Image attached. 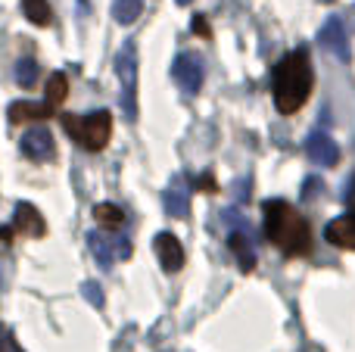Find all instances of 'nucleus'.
<instances>
[{"mask_svg": "<svg viewBox=\"0 0 355 352\" xmlns=\"http://www.w3.org/2000/svg\"><path fill=\"white\" fill-rule=\"evenodd\" d=\"M271 91H275V106L284 116L296 112L306 103L309 91H312V62H309V53L302 47H296L293 53H287L277 62Z\"/></svg>", "mask_w": 355, "mask_h": 352, "instance_id": "obj_1", "label": "nucleus"}, {"mask_svg": "<svg viewBox=\"0 0 355 352\" xmlns=\"http://www.w3.org/2000/svg\"><path fill=\"white\" fill-rule=\"evenodd\" d=\"M265 234L287 256H302L312 249V234H309L306 218L284 200H268L265 203Z\"/></svg>", "mask_w": 355, "mask_h": 352, "instance_id": "obj_2", "label": "nucleus"}, {"mask_svg": "<svg viewBox=\"0 0 355 352\" xmlns=\"http://www.w3.org/2000/svg\"><path fill=\"white\" fill-rule=\"evenodd\" d=\"M62 128L69 131V137L81 143L85 150H103L110 143L112 134V116L106 109L87 112V116H62Z\"/></svg>", "mask_w": 355, "mask_h": 352, "instance_id": "obj_3", "label": "nucleus"}, {"mask_svg": "<svg viewBox=\"0 0 355 352\" xmlns=\"http://www.w3.org/2000/svg\"><path fill=\"white\" fill-rule=\"evenodd\" d=\"M116 75L122 85V112L125 118H137V47L125 41L116 53Z\"/></svg>", "mask_w": 355, "mask_h": 352, "instance_id": "obj_4", "label": "nucleus"}, {"mask_svg": "<svg viewBox=\"0 0 355 352\" xmlns=\"http://www.w3.org/2000/svg\"><path fill=\"white\" fill-rule=\"evenodd\" d=\"M172 75H175V85L181 87L184 94H196L202 87V56L200 53H178L175 66H172Z\"/></svg>", "mask_w": 355, "mask_h": 352, "instance_id": "obj_5", "label": "nucleus"}, {"mask_svg": "<svg viewBox=\"0 0 355 352\" xmlns=\"http://www.w3.org/2000/svg\"><path fill=\"white\" fill-rule=\"evenodd\" d=\"M318 44L327 50L331 56H337L340 62H349L352 60V47H349V35H346L343 22L340 19H327L318 31Z\"/></svg>", "mask_w": 355, "mask_h": 352, "instance_id": "obj_6", "label": "nucleus"}, {"mask_svg": "<svg viewBox=\"0 0 355 352\" xmlns=\"http://www.w3.org/2000/svg\"><path fill=\"white\" fill-rule=\"evenodd\" d=\"M306 153L309 159L315 162V166H337L340 162V147L334 143V137L327 134V131H312V134L306 137Z\"/></svg>", "mask_w": 355, "mask_h": 352, "instance_id": "obj_7", "label": "nucleus"}, {"mask_svg": "<svg viewBox=\"0 0 355 352\" xmlns=\"http://www.w3.org/2000/svg\"><path fill=\"white\" fill-rule=\"evenodd\" d=\"M22 153L28 156L31 162H50V159H53V153H56L53 134H50L47 128H31V131H25V137H22Z\"/></svg>", "mask_w": 355, "mask_h": 352, "instance_id": "obj_8", "label": "nucleus"}, {"mask_svg": "<svg viewBox=\"0 0 355 352\" xmlns=\"http://www.w3.org/2000/svg\"><path fill=\"white\" fill-rule=\"evenodd\" d=\"M153 249H156V256H159V262H162L166 272H178V268L184 265V247H181V240H178L175 234H168V231L156 234Z\"/></svg>", "mask_w": 355, "mask_h": 352, "instance_id": "obj_9", "label": "nucleus"}, {"mask_svg": "<svg viewBox=\"0 0 355 352\" xmlns=\"http://www.w3.org/2000/svg\"><path fill=\"white\" fill-rule=\"evenodd\" d=\"M12 228L25 237H44L47 234V225H44V215L35 209L31 203H19L16 215H12Z\"/></svg>", "mask_w": 355, "mask_h": 352, "instance_id": "obj_10", "label": "nucleus"}, {"mask_svg": "<svg viewBox=\"0 0 355 352\" xmlns=\"http://www.w3.org/2000/svg\"><path fill=\"white\" fill-rule=\"evenodd\" d=\"M324 240L334 247L355 249V215H340L324 228Z\"/></svg>", "mask_w": 355, "mask_h": 352, "instance_id": "obj_11", "label": "nucleus"}, {"mask_svg": "<svg viewBox=\"0 0 355 352\" xmlns=\"http://www.w3.org/2000/svg\"><path fill=\"white\" fill-rule=\"evenodd\" d=\"M53 112V106L44 100V103H31V100H19V103H10L6 109V118L12 125H22V122H37V118H47Z\"/></svg>", "mask_w": 355, "mask_h": 352, "instance_id": "obj_12", "label": "nucleus"}, {"mask_svg": "<svg viewBox=\"0 0 355 352\" xmlns=\"http://www.w3.org/2000/svg\"><path fill=\"white\" fill-rule=\"evenodd\" d=\"M87 243H91V253H94V259H97V265L100 268H110L112 265V259H116V240H110L106 234H100V231H91L87 234Z\"/></svg>", "mask_w": 355, "mask_h": 352, "instance_id": "obj_13", "label": "nucleus"}, {"mask_svg": "<svg viewBox=\"0 0 355 352\" xmlns=\"http://www.w3.org/2000/svg\"><path fill=\"white\" fill-rule=\"evenodd\" d=\"M162 203H166V212L172 218H187V212H190V197H187V191L181 187V181H175L172 187H168L166 193H162Z\"/></svg>", "mask_w": 355, "mask_h": 352, "instance_id": "obj_14", "label": "nucleus"}, {"mask_svg": "<svg viewBox=\"0 0 355 352\" xmlns=\"http://www.w3.org/2000/svg\"><path fill=\"white\" fill-rule=\"evenodd\" d=\"M231 253L237 256V262H240V268H243V272H252V265H256V249H252L250 234L231 231Z\"/></svg>", "mask_w": 355, "mask_h": 352, "instance_id": "obj_15", "label": "nucleus"}, {"mask_svg": "<svg viewBox=\"0 0 355 352\" xmlns=\"http://www.w3.org/2000/svg\"><path fill=\"white\" fill-rule=\"evenodd\" d=\"M144 12V3L141 0H116L112 3V19L116 22H122V25H131L137 16Z\"/></svg>", "mask_w": 355, "mask_h": 352, "instance_id": "obj_16", "label": "nucleus"}, {"mask_svg": "<svg viewBox=\"0 0 355 352\" xmlns=\"http://www.w3.org/2000/svg\"><path fill=\"white\" fill-rule=\"evenodd\" d=\"M94 218H97L103 228H119V225L125 222V212L112 203H97L94 206Z\"/></svg>", "mask_w": 355, "mask_h": 352, "instance_id": "obj_17", "label": "nucleus"}, {"mask_svg": "<svg viewBox=\"0 0 355 352\" xmlns=\"http://www.w3.org/2000/svg\"><path fill=\"white\" fill-rule=\"evenodd\" d=\"M66 94H69L66 75H62V72H53V75L47 78V103H50V106H60L62 100H66Z\"/></svg>", "mask_w": 355, "mask_h": 352, "instance_id": "obj_18", "label": "nucleus"}, {"mask_svg": "<svg viewBox=\"0 0 355 352\" xmlns=\"http://www.w3.org/2000/svg\"><path fill=\"white\" fill-rule=\"evenodd\" d=\"M22 12L28 16V22H35V25H47L50 22L47 0H22Z\"/></svg>", "mask_w": 355, "mask_h": 352, "instance_id": "obj_19", "label": "nucleus"}, {"mask_svg": "<svg viewBox=\"0 0 355 352\" xmlns=\"http://www.w3.org/2000/svg\"><path fill=\"white\" fill-rule=\"evenodd\" d=\"M16 81H19L22 87H35V85H37V62L31 60V56L19 60V66H16Z\"/></svg>", "mask_w": 355, "mask_h": 352, "instance_id": "obj_20", "label": "nucleus"}, {"mask_svg": "<svg viewBox=\"0 0 355 352\" xmlns=\"http://www.w3.org/2000/svg\"><path fill=\"white\" fill-rule=\"evenodd\" d=\"M221 218H225V225H227L231 231H240V234H250V237H252V225L246 222V218L240 215L237 209H225V212H221Z\"/></svg>", "mask_w": 355, "mask_h": 352, "instance_id": "obj_21", "label": "nucleus"}, {"mask_svg": "<svg viewBox=\"0 0 355 352\" xmlns=\"http://www.w3.org/2000/svg\"><path fill=\"white\" fill-rule=\"evenodd\" d=\"M81 293H85V297H87V303H91V306H97V309H103V290H100V287L94 284V281H87V284L81 287Z\"/></svg>", "mask_w": 355, "mask_h": 352, "instance_id": "obj_22", "label": "nucleus"}, {"mask_svg": "<svg viewBox=\"0 0 355 352\" xmlns=\"http://www.w3.org/2000/svg\"><path fill=\"white\" fill-rule=\"evenodd\" d=\"M0 352H22V346L16 343V337L10 331H0Z\"/></svg>", "mask_w": 355, "mask_h": 352, "instance_id": "obj_23", "label": "nucleus"}, {"mask_svg": "<svg viewBox=\"0 0 355 352\" xmlns=\"http://www.w3.org/2000/svg\"><path fill=\"white\" fill-rule=\"evenodd\" d=\"M321 191V181L318 178H309L306 184H302V197H312V193H318Z\"/></svg>", "mask_w": 355, "mask_h": 352, "instance_id": "obj_24", "label": "nucleus"}, {"mask_svg": "<svg viewBox=\"0 0 355 352\" xmlns=\"http://www.w3.org/2000/svg\"><path fill=\"white\" fill-rule=\"evenodd\" d=\"M193 31L200 37H209V25H206V19H202V16H193Z\"/></svg>", "mask_w": 355, "mask_h": 352, "instance_id": "obj_25", "label": "nucleus"}, {"mask_svg": "<svg viewBox=\"0 0 355 352\" xmlns=\"http://www.w3.org/2000/svg\"><path fill=\"white\" fill-rule=\"evenodd\" d=\"M246 193H250V178H240V184H237V200L240 203L246 200Z\"/></svg>", "mask_w": 355, "mask_h": 352, "instance_id": "obj_26", "label": "nucleus"}, {"mask_svg": "<svg viewBox=\"0 0 355 352\" xmlns=\"http://www.w3.org/2000/svg\"><path fill=\"white\" fill-rule=\"evenodd\" d=\"M196 184H200V187H209V191H215V181H212V175H200V181H196Z\"/></svg>", "mask_w": 355, "mask_h": 352, "instance_id": "obj_27", "label": "nucleus"}, {"mask_svg": "<svg viewBox=\"0 0 355 352\" xmlns=\"http://www.w3.org/2000/svg\"><path fill=\"white\" fill-rule=\"evenodd\" d=\"M178 3H190V0H178Z\"/></svg>", "mask_w": 355, "mask_h": 352, "instance_id": "obj_28", "label": "nucleus"}]
</instances>
